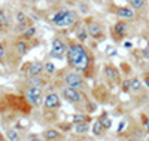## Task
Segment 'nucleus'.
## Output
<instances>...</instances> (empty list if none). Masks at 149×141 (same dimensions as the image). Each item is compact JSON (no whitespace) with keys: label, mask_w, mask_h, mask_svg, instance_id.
Segmentation results:
<instances>
[{"label":"nucleus","mask_w":149,"mask_h":141,"mask_svg":"<svg viewBox=\"0 0 149 141\" xmlns=\"http://www.w3.org/2000/svg\"><path fill=\"white\" fill-rule=\"evenodd\" d=\"M73 131L76 134H86L90 131V126H88V123H78L73 126Z\"/></svg>","instance_id":"obj_20"},{"label":"nucleus","mask_w":149,"mask_h":141,"mask_svg":"<svg viewBox=\"0 0 149 141\" xmlns=\"http://www.w3.org/2000/svg\"><path fill=\"white\" fill-rule=\"evenodd\" d=\"M72 122L74 125H78V123H88V122H91V116H86V114H74V116L72 118Z\"/></svg>","instance_id":"obj_18"},{"label":"nucleus","mask_w":149,"mask_h":141,"mask_svg":"<svg viewBox=\"0 0 149 141\" xmlns=\"http://www.w3.org/2000/svg\"><path fill=\"white\" fill-rule=\"evenodd\" d=\"M43 71H45V64H42L39 61H34L27 68V77H36V76H40Z\"/></svg>","instance_id":"obj_12"},{"label":"nucleus","mask_w":149,"mask_h":141,"mask_svg":"<svg viewBox=\"0 0 149 141\" xmlns=\"http://www.w3.org/2000/svg\"><path fill=\"white\" fill-rule=\"evenodd\" d=\"M24 94H26V100L30 102L31 106H34V107L43 106L45 98L42 97L43 92H42L40 88H30V86H27L26 89H24Z\"/></svg>","instance_id":"obj_2"},{"label":"nucleus","mask_w":149,"mask_h":141,"mask_svg":"<svg viewBox=\"0 0 149 141\" xmlns=\"http://www.w3.org/2000/svg\"><path fill=\"white\" fill-rule=\"evenodd\" d=\"M5 55H6V52H5V46H3L2 42H0V62H3V61H5Z\"/></svg>","instance_id":"obj_30"},{"label":"nucleus","mask_w":149,"mask_h":141,"mask_svg":"<svg viewBox=\"0 0 149 141\" xmlns=\"http://www.w3.org/2000/svg\"><path fill=\"white\" fill-rule=\"evenodd\" d=\"M78 37H79V40H81V42H84L86 37H88V33H86V30H81V31L78 33Z\"/></svg>","instance_id":"obj_29"},{"label":"nucleus","mask_w":149,"mask_h":141,"mask_svg":"<svg viewBox=\"0 0 149 141\" xmlns=\"http://www.w3.org/2000/svg\"><path fill=\"white\" fill-rule=\"evenodd\" d=\"M67 62L78 73H85L90 66V55L81 43H72L67 49Z\"/></svg>","instance_id":"obj_1"},{"label":"nucleus","mask_w":149,"mask_h":141,"mask_svg":"<svg viewBox=\"0 0 149 141\" xmlns=\"http://www.w3.org/2000/svg\"><path fill=\"white\" fill-rule=\"evenodd\" d=\"M146 141H149V138H148V140H146Z\"/></svg>","instance_id":"obj_35"},{"label":"nucleus","mask_w":149,"mask_h":141,"mask_svg":"<svg viewBox=\"0 0 149 141\" xmlns=\"http://www.w3.org/2000/svg\"><path fill=\"white\" fill-rule=\"evenodd\" d=\"M104 76L113 83H119L121 82V74L118 71V68L113 66V64H107L104 67Z\"/></svg>","instance_id":"obj_10"},{"label":"nucleus","mask_w":149,"mask_h":141,"mask_svg":"<svg viewBox=\"0 0 149 141\" xmlns=\"http://www.w3.org/2000/svg\"><path fill=\"white\" fill-rule=\"evenodd\" d=\"M64 83L66 86L69 88H73V89H81L84 86V79L81 73L78 71H70V73H66L64 74Z\"/></svg>","instance_id":"obj_3"},{"label":"nucleus","mask_w":149,"mask_h":141,"mask_svg":"<svg viewBox=\"0 0 149 141\" xmlns=\"http://www.w3.org/2000/svg\"><path fill=\"white\" fill-rule=\"evenodd\" d=\"M122 91H124V92L131 91V89H130V80H125V82L122 83Z\"/></svg>","instance_id":"obj_32"},{"label":"nucleus","mask_w":149,"mask_h":141,"mask_svg":"<svg viewBox=\"0 0 149 141\" xmlns=\"http://www.w3.org/2000/svg\"><path fill=\"white\" fill-rule=\"evenodd\" d=\"M125 34H127V24L124 21H118L112 27V37H115V40H121Z\"/></svg>","instance_id":"obj_11"},{"label":"nucleus","mask_w":149,"mask_h":141,"mask_svg":"<svg viewBox=\"0 0 149 141\" xmlns=\"http://www.w3.org/2000/svg\"><path fill=\"white\" fill-rule=\"evenodd\" d=\"M5 135H6V138L9 141H21L22 140L19 132L17 129H14V128H6V129H5Z\"/></svg>","instance_id":"obj_16"},{"label":"nucleus","mask_w":149,"mask_h":141,"mask_svg":"<svg viewBox=\"0 0 149 141\" xmlns=\"http://www.w3.org/2000/svg\"><path fill=\"white\" fill-rule=\"evenodd\" d=\"M148 116H149V114H148Z\"/></svg>","instance_id":"obj_37"},{"label":"nucleus","mask_w":149,"mask_h":141,"mask_svg":"<svg viewBox=\"0 0 149 141\" xmlns=\"http://www.w3.org/2000/svg\"><path fill=\"white\" fill-rule=\"evenodd\" d=\"M86 33H88L90 37H93V39H97V40H100L104 37L103 34V27L98 22L95 21H86Z\"/></svg>","instance_id":"obj_6"},{"label":"nucleus","mask_w":149,"mask_h":141,"mask_svg":"<svg viewBox=\"0 0 149 141\" xmlns=\"http://www.w3.org/2000/svg\"><path fill=\"white\" fill-rule=\"evenodd\" d=\"M15 49H17L18 55H26L27 50H29V43L26 40H18L15 43Z\"/></svg>","instance_id":"obj_17"},{"label":"nucleus","mask_w":149,"mask_h":141,"mask_svg":"<svg viewBox=\"0 0 149 141\" xmlns=\"http://www.w3.org/2000/svg\"><path fill=\"white\" fill-rule=\"evenodd\" d=\"M34 34H36V27H30L29 30H26L22 34H21V37L24 40H30L31 37H34Z\"/></svg>","instance_id":"obj_23"},{"label":"nucleus","mask_w":149,"mask_h":141,"mask_svg":"<svg viewBox=\"0 0 149 141\" xmlns=\"http://www.w3.org/2000/svg\"><path fill=\"white\" fill-rule=\"evenodd\" d=\"M104 129H106V128L102 125L100 120H97V122L94 123V126H93V132H94V135H102V134L104 132Z\"/></svg>","instance_id":"obj_22"},{"label":"nucleus","mask_w":149,"mask_h":141,"mask_svg":"<svg viewBox=\"0 0 149 141\" xmlns=\"http://www.w3.org/2000/svg\"><path fill=\"white\" fill-rule=\"evenodd\" d=\"M148 48H149V45H148Z\"/></svg>","instance_id":"obj_36"},{"label":"nucleus","mask_w":149,"mask_h":141,"mask_svg":"<svg viewBox=\"0 0 149 141\" xmlns=\"http://www.w3.org/2000/svg\"><path fill=\"white\" fill-rule=\"evenodd\" d=\"M142 119H143V126H145V129L149 132V116L143 114V116H142Z\"/></svg>","instance_id":"obj_31"},{"label":"nucleus","mask_w":149,"mask_h":141,"mask_svg":"<svg viewBox=\"0 0 149 141\" xmlns=\"http://www.w3.org/2000/svg\"><path fill=\"white\" fill-rule=\"evenodd\" d=\"M42 137H43L45 141H60L63 135H61V132L58 129H55V128H48L46 131H43Z\"/></svg>","instance_id":"obj_13"},{"label":"nucleus","mask_w":149,"mask_h":141,"mask_svg":"<svg viewBox=\"0 0 149 141\" xmlns=\"http://www.w3.org/2000/svg\"><path fill=\"white\" fill-rule=\"evenodd\" d=\"M61 106V100H60V95L55 94V92H51L45 97V102H43V109L45 110H49V111H54L57 109H60Z\"/></svg>","instance_id":"obj_8"},{"label":"nucleus","mask_w":149,"mask_h":141,"mask_svg":"<svg viewBox=\"0 0 149 141\" xmlns=\"http://www.w3.org/2000/svg\"><path fill=\"white\" fill-rule=\"evenodd\" d=\"M0 22L3 24V27H6V25L9 24V21H8V17H6V14L3 12V9H0Z\"/></svg>","instance_id":"obj_26"},{"label":"nucleus","mask_w":149,"mask_h":141,"mask_svg":"<svg viewBox=\"0 0 149 141\" xmlns=\"http://www.w3.org/2000/svg\"><path fill=\"white\" fill-rule=\"evenodd\" d=\"M17 25H15V31L17 33H24L26 30H29L30 27H33L31 25V19L24 14V12H17Z\"/></svg>","instance_id":"obj_5"},{"label":"nucleus","mask_w":149,"mask_h":141,"mask_svg":"<svg viewBox=\"0 0 149 141\" xmlns=\"http://www.w3.org/2000/svg\"><path fill=\"white\" fill-rule=\"evenodd\" d=\"M115 14L119 17V18H124V19H133L134 18V10L131 8H127V6H119L115 9Z\"/></svg>","instance_id":"obj_14"},{"label":"nucleus","mask_w":149,"mask_h":141,"mask_svg":"<svg viewBox=\"0 0 149 141\" xmlns=\"http://www.w3.org/2000/svg\"><path fill=\"white\" fill-rule=\"evenodd\" d=\"M69 48L66 46V43L60 39V37H55V39L52 40V48H51V57L54 58H63V55L66 54V50Z\"/></svg>","instance_id":"obj_7"},{"label":"nucleus","mask_w":149,"mask_h":141,"mask_svg":"<svg viewBox=\"0 0 149 141\" xmlns=\"http://www.w3.org/2000/svg\"><path fill=\"white\" fill-rule=\"evenodd\" d=\"M66 14H67V10H60L58 14H55V15H54V18H52V22L57 25V24H58L61 19L64 18V15H66Z\"/></svg>","instance_id":"obj_24"},{"label":"nucleus","mask_w":149,"mask_h":141,"mask_svg":"<svg viewBox=\"0 0 149 141\" xmlns=\"http://www.w3.org/2000/svg\"><path fill=\"white\" fill-rule=\"evenodd\" d=\"M61 94H63V98L66 101L72 102V104H79V102L82 101V94H81L79 89H73V88L64 86Z\"/></svg>","instance_id":"obj_4"},{"label":"nucleus","mask_w":149,"mask_h":141,"mask_svg":"<svg viewBox=\"0 0 149 141\" xmlns=\"http://www.w3.org/2000/svg\"><path fill=\"white\" fill-rule=\"evenodd\" d=\"M98 120H100L102 122V125L106 128V129H109V128H110V120L106 118V116H103V118H100V119H98Z\"/></svg>","instance_id":"obj_27"},{"label":"nucleus","mask_w":149,"mask_h":141,"mask_svg":"<svg viewBox=\"0 0 149 141\" xmlns=\"http://www.w3.org/2000/svg\"><path fill=\"white\" fill-rule=\"evenodd\" d=\"M43 137L42 135H36V134H31L30 137H29V140L27 141H45V140H42Z\"/></svg>","instance_id":"obj_28"},{"label":"nucleus","mask_w":149,"mask_h":141,"mask_svg":"<svg viewBox=\"0 0 149 141\" xmlns=\"http://www.w3.org/2000/svg\"><path fill=\"white\" fill-rule=\"evenodd\" d=\"M46 80L43 77H40V76H36V77H27V86L30 88H40L43 89L46 86Z\"/></svg>","instance_id":"obj_15"},{"label":"nucleus","mask_w":149,"mask_h":141,"mask_svg":"<svg viewBox=\"0 0 149 141\" xmlns=\"http://www.w3.org/2000/svg\"><path fill=\"white\" fill-rule=\"evenodd\" d=\"M128 141H142V140H139L137 137H130V138H128Z\"/></svg>","instance_id":"obj_33"},{"label":"nucleus","mask_w":149,"mask_h":141,"mask_svg":"<svg viewBox=\"0 0 149 141\" xmlns=\"http://www.w3.org/2000/svg\"><path fill=\"white\" fill-rule=\"evenodd\" d=\"M128 2L133 9H137V10H140L146 6V0H128Z\"/></svg>","instance_id":"obj_21"},{"label":"nucleus","mask_w":149,"mask_h":141,"mask_svg":"<svg viewBox=\"0 0 149 141\" xmlns=\"http://www.w3.org/2000/svg\"><path fill=\"white\" fill-rule=\"evenodd\" d=\"M3 28H5V27H3V24H2V22H0V31H2Z\"/></svg>","instance_id":"obj_34"},{"label":"nucleus","mask_w":149,"mask_h":141,"mask_svg":"<svg viewBox=\"0 0 149 141\" xmlns=\"http://www.w3.org/2000/svg\"><path fill=\"white\" fill-rule=\"evenodd\" d=\"M130 89H131V92H139L142 89V80L137 77L130 79Z\"/></svg>","instance_id":"obj_19"},{"label":"nucleus","mask_w":149,"mask_h":141,"mask_svg":"<svg viewBox=\"0 0 149 141\" xmlns=\"http://www.w3.org/2000/svg\"><path fill=\"white\" fill-rule=\"evenodd\" d=\"M78 18H79V14H78L76 10H67V14L64 15L63 19L57 24V27H60V28H67V27H70V25H73L74 22H76Z\"/></svg>","instance_id":"obj_9"},{"label":"nucleus","mask_w":149,"mask_h":141,"mask_svg":"<svg viewBox=\"0 0 149 141\" xmlns=\"http://www.w3.org/2000/svg\"><path fill=\"white\" fill-rule=\"evenodd\" d=\"M55 70H57V67L54 66L52 62H45V73H48V74H54Z\"/></svg>","instance_id":"obj_25"}]
</instances>
